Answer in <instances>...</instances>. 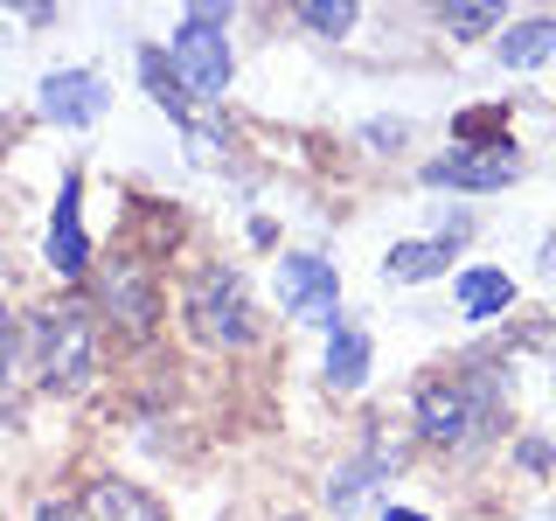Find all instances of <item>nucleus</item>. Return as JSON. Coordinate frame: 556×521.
Instances as JSON below:
<instances>
[{
  "label": "nucleus",
  "mask_w": 556,
  "mask_h": 521,
  "mask_svg": "<svg viewBox=\"0 0 556 521\" xmlns=\"http://www.w3.org/2000/svg\"><path fill=\"white\" fill-rule=\"evenodd\" d=\"M508 369H466V376H439L417 390L410 404V431L417 445H439V452H466L480 439H494L508 424Z\"/></svg>",
  "instance_id": "obj_1"
},
{
  "label": "nucleus",
  "mask_w": 556,
  "mask_h": 521,
  "mask_svg": "<svg viewBox=\"0 0 556 521\" xmlns=\"http://www.w3.org/2000/svg\"><path fill=\"white\" fill-rule=\"evenodd\" d=\"M174 306H181V334L195 347H208V355H243V347H257V334H265L257 300H251L237 265H188Z\"/></svg>",
  "instance_id": "obj_2"
},
{
  "label": "nucleus",
  "mask_w": 556,
  "mask_h": 521,
  "mask_svg": "<svg viewBox=\"0 0 556 521\" xmlns=\"http://www.w3.org/2000/svg\"><path fill=\"white\" fill-rule=\"evenodd\" d=\"M98 341L104 320L91 300H56L28 320V347H35V390L49 396H84L98 382Z\"/></svg>",
  "instance_id": "obj_3"
},
{
  "label": "nucleus",
  "mask_w": 556,
  "mask_h": 521,
  "mask_svg": "<svg viewBox=\"0 0 556 521\" xmlns=\"http://www.w3.org/2000/svg\"><path fill=\"white\" fill-rule=\"evenodd\" d=\"M161 56L167 69L181 77V91L188 104H216L223 91H230V77H237V42H230V14L223 8H208V0H195V8H181L174 14V28H167V42H161Z\"/></svg>",
  "instance_id": "obj_4"
},
{
  "label": "nucleus",
  "mask_w": 556,
  "mask_h": 521,
  "mask_svg": "<svg viewBox=\"0 0 556 521\" xmlns=\"http://www.w3.org/2000/svg\"><path fill=\"white\" fill-rule=\"evenodd\" d=\"M529 161H521L515 139H459V147H445L439 161L417 167V181L425 188H445V195H501V188H515Z\"/></svg>",
  "instance_id": "obj_5"
},
{
  "label": "nucleus",
  "mask_w": 556,
  "mask_h": 521,
  "mask_svg": "<svg viewBox=\"0 0 556 521\" xmlns=\"http://www.w3.org/2000/svg\"><path fill=\"white\" fill-rule=\"evenodd\" d=\"M91 278H98V313L118 327V334H153L161 327V278H153V265L147 257H132V251H112L104 265H91Z\"/></svg>",
  "instance_id": "obj_6"
},
{
  "label": "nucleus",
  "mask_w": 556,
  "mask_h": 521,
  "mask_svg": "<svg viewBox=\"0 0 556 521\" xmlns=\"http://www.w3.org/2000/svg\"><path fill=\"white\" fill-rule=\"evenodd\" d=\"M278 313L327 334L341 320V265H327L320 251H286L278 257Z\"/></svg>",
  "instance_id": "obj_7"
},
{
  "label": "nucleus",
  "mask_w": 556,
  "mask_h": 521,
  "mask_svg": "<svg viewBox=\"0 0 556 521\" xmlns=\"http://www.w3.org/2000/svg\"><path fill=\"white\" fill-rule=\"evenodd\" d=\"M42 265L63 278V285H84L98 265V243L84 230V167H63L56 208H49V230H42Z\"/></svg>",
  "instance_id": "obj_8"
},
{
  "label": "nucleus",
  "mask_w": 556,
  "mask_h": 521,
  "mask_svg": "<svg viewBox=\"0 0 556 521\" xmlns=\"http://www.w3.org/2000/svg\"><path fill=\"white\" fill-rule=\"evenodd\" d=\"M35 112H42L49 126H63V132H84V126H98V118L112 112V77H104L98 63H63V69H49V77L35 84Z\"/></svg>",
  "instance_id": "obj_9"
},
{
  "label": "nucleus",
  "mask_w": 556,
  "mask_h": 521,
  "mask_svg": "<svg viewBox=\"0 0 556 521\" xmlns=\"http://www.w3.org/2000/svg\"><path fill=\"white\" fill-rule=\"evenodd\" d=\"M396 466H404V452H396V445H382V424H369V431H362V452H355V459H341L334 473H327V486H320L327 514H334V521L362 514V508H369V494H376V486L396 473Z\"/></svg>",
  "instance_id": "obj_10"
},
{
  "label": "nucleus",
  "mask_w": 556,
  "mask_h": 521,
  "mask_svg": "<svg viewBox=\"0 0 556 521\" xmlns=\"http://www.w3.org/2000/svg\"><path fill=\"white\" fill-rule=\"evenodd\" d=\"M369 369H376V341H369V327H362L355 313H341V320L327 327V355H320L327 390H334V396H355L362 382H369Z\"/></svg>",
  "instance_id": "obj_11"
},
{
  "label": "nucleus",
  "mask_w": 556,
  "mask_h": 521,
  "mask_svg": "<svg viewBox=\"0 0 556 521\" xmlns=\"http://www.w3.org/2000/svg\"><path fill=\"white\" fill-rule=\"evenodd\" d=\"M452 300H459L466 327H494L501 313L515 306V278L501 265H459V271H452Z\"/></svg>",
  "instance_id": "obj_12"
},
{
  "label": "nucleus",
  "mask_w": 556,
  "mask_h": 521,
  "mask_svg": "<svg viewBox=\"0 0 556 521\" xmlns=\"http://www.w3.org/2000/svg\"><path fill=\"white\" fill-rule=\"evenodd\" d=\"M84 521H167V508L147 494L139 480H118V473H98L91 486L77 494Z\"/></svg>",
  "instance_id": "obj_13"
},
{
  "label": "nucleus",
  "mask_w": 556,
  "mask_h": 521,
  "mask_svg": "<svg viewBox=\"0 0 556 521\" xmlns=\"http://www.w3.org/2000/svg\"><path fill=\"white\" fill-rule=\"evenodd\" d=\"M445 265H459V251L439 237H404L382 251V285L410 292V285H431V278H445Z\"/></svg>",
  "instance_id": "obj_14"
},
{
  "label": "nucleus",
  "mask_w": 556,
  "mask_h": 521,
  "mask_svg": "<svg viewBox=\"0 0 556 521\" xmlns=\"http://www.w3.org/2000/svg\"><path fill=\"white\" fill-rule=\"evenodd\" d=\"M556 56V14H521V22H501L494 35V63L501 69H543Z\"/></svg>",
  "instance_id": "obj_15"
},
{
  "label": "nucleus",
  "mask_w": 556,
  "mask_h": 521,
  "mask_svg": "<svg viewBox=\"0 0 556 521\" xmlns=\"http://www.w3.org/2000/svg\"><path fill=\"white\" fill-rule=\"evenodd\" d=\"M139 84H147V98L161 104V112L174 118V126H188L195 118V104H188V91H181V77L167 69V56H161V42H139Z\"/></svg>",
  "instance_id": "obj_16"
},
{
  "label": "nucleus",
  "mask_w": 556,
  "mask_h": 521,
  "mask_svg": "<svg viewBox=\"0 0 556 521\" xmlns=\"http://www.w3.org/2000/svg\"><path fill=\"white\" fill-rule=\"evenodd\" d=\"M501 22H508V14H501L494 0H445L439 8V28L452 42H486V35H501Z\"/></svg>",
  "instance_id": "obj_17"
},
{
  "label": "nucleus",
  "mask_w": 556,
  "mask_h": 521,
  "mask_svg": "<svg viewBox=\"0 0 556 521\" xmlns=\"http://www.w3.org/2000/svg\"><path fill=\"white\" fill-rule=\"evenodd\" d=\"M292 22H300L306 35H320V42H341V35L362 22V8H355V0H300Z\"/></svg>",
  "instance_id": "obj_18"
},
{
  "label": "nucleus",
  "mask_w": 556,
  "mask_h": 521,
  "mask_svg": "<svg viewBox=\"0 0 556 521\" xmlns=\"http://www.w3.org/2000/svg\"><path fill=\"white\" fill-rule=\"evenodd\" d=\"M181 139H188V161H195V167H216V161H223V139L208 132L202 118H188V126H181Z\"/></svg>",
  "instance_id": "obj_19"
},
{
  "label": "nucleus",
  "mask_w": 556,
  "mask_h": 521,
  "mask_svg": "<svg viewBox=\"0 0 556 521\" xmlns=\"http://www.w3.org/2000/svg\"><path fill=\"white\" fill-rule=\"evenodd\" d=\"M14 341H22V327H14L8 300H0V396H8V376H14Z\"/></svg>",
  "instance_id": "obj_20"
},
{
  "label": "nucleus",
  "mask_w": 556,
  "mask_h": 521,
  "mask_svg": "<svg viewBox=\"0 0 556 521\" xmlns=\"http://www.w3.org/2000/svg\"><path fill=\"white\" fill-rule=\"evenodd\" d=\"M515 466H529V473H549V466H556V452H549L543 439H521V445H515Z\"/></svg>",
  "instance_id": "obj_21"
},
{
  "label": "nucleus",
  "mask_w": 556,
  "mask_h": 521,
  "mask_svg": "<svg viewBox=\"0 0 556 521\" xmlns=\"http://www.w3.org/2000/svg\"><path fill=\"white\" fill-rule=\"evenodd\" d=\"M35 521H84V508H77V500H42Z\"/></svg>",
  "instance_id": "obj_22"
},
{
  "label": "nucleus",
  "mask_w": 556,
  "mask_h": 521,
  "mask_svg": "<svg viewBox=\"0 0 556 521\" xmlns=\"http://www.w3.org/2000/svg\"><path fill=\"white\" fill-rule=\"evenodd\" d=\"M376 521H431V514H425V508H404V500H382Z\"/></svg>",
  "instance_id": "obj_23"
},
{
  "label": "nucleus",
  "mask_w": 556,
  "mask_h": 521,
  "mask_svg": "<svg viewBox=\"0 0 556 521\" xmlns=\"http://www.w3.org/2000/svg\"><path fill=\"white\" fill-rule=\"evenodd\" d=\"M535 271H543V278H549V285H556V237L543 243V257H535Z\"/></svg>",
  "instance_id": "obj_24"
},
{
  "label": "nucleus",
  "mask_w": 556,
  "mask_h": 521,
  "mask_svg": "<svg viewBox=\"0 0 556 521\" xmlns=\"http://www.w3.org/2000/svg\"><path fill=\"white\" fill-rule=\"evenodd\" d=\"M529 521H556V508H535V514H529Z\"/></svg>",
  "instance_id": "obj_25"
},
{
  "label": "nucleus",
  "mask_w": 556,
  "mask_h": 521,
  "mask_svg": "<svg viewBox=\"0 0 556 521\" xmlns=\"http://www.w3.org/2000/svg\"><path fill=\"white\" fill-rule=\"evenodd\" d=\"M549 376H556V361H549Z\"/></svg>",
  "instance_id": "obj_26"
}]
</instances>
